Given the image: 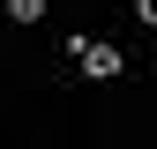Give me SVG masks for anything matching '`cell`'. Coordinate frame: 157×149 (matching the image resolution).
I'll list each match as a JSON object with an SVG mask.
<instances>
[{
    "label": "cell",
    "mask_w": 157,
    "mask_h": 149,
    "mask_svg": "<svg viewBox=\"0 0 157 149\" xmlns=\"http://www.w3.org/2000/svg\"><path fill=\"white\" fill-rule=\"evenodd\" d=\"M8 15H15V23H37V15H45V0H8Z\"/></svg>",
    "instance_id": "obj_2"
},
{
    "label": "cell",
    "mask_w": 157,
    "mask_h": 149,
    "mask_svg": "<svg viewBox=\"0 0 157 149\" xmlns=\"http://www.w3.org/2000/svg\"><path fill=\"white\" fill-rule=\"evenodd\" d=\"M82 74H90V82L120 74V52H112V45H82Z\"/></svg>",
    "instance_id": "obj_1"
},
{
    "label": "cell",
    "mask_w": 157,
    "mask_h": 149,
    "mask_svg": "<svg viewBox=\"0 0 157 149\" xmlns=\"http://www.w3.org/2000/svg\"><path fill=\"white\" fill-rule=\"evenodd\" d=\"M135 15H142V23H157V0H135Z\"/></svg>",
    "instance_id": "obj_3"
}]
</instances>
